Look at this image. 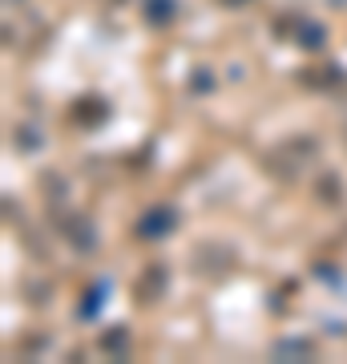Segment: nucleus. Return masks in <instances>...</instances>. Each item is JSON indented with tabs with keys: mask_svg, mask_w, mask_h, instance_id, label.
<instances>
[{
	"mask_svg": "<svg viewBox=\"0 0 347 364\" xmlns=\"http://www.w3.org/2000/svg\"><path fill=\"white\" fill-rule=\"evenodd\" d=\"M231 263H234V251L222 247V243H202L194 251V272L198 275H222L231 272Z\"/></svg>",
	"mask_w": 347,
	"mask_h": 364,
	"instance_id": "obj_1",
	"label": "nucleus"
},
{
	"mask_svg": "<svg viewBox=\"0 0 347 364\" xmlns=\"http://www.w3.org/2000/svg\"><path fill=\"white\" fill-rule=\"evenodd\" d=\"M166 267H162V263H150V267H145L142 272V279H138V299H162L166 296Z\"/></svg>",
	"mask_w": 347,
	"mask_h": 364,
	"instance_id": "obj_2",
	"label": "nucleus"
},
{
	"mask_svg": "<svg viewBox=\"0 0 347 364\" xmlns=\"http://www.w3.org/2000/svg\"><path fill=\"white\" fill-rule=\"evenodd\" d=\"M69 239H73V243H77V247H93V227L85 219H69Z\"/></svg>",
	"mask_w": 347,
	"mask_h": 364,
	"instance_id": "obj_3",
	"label": "nucleus"
},
{
	"mask_svg": "<svg viewBox=\"0 0 347 364\" xmlns=\"http://www.w3.org/2000/svg\"><path fill=\"white\" fill-rule=\"evenodd\" d=\"M77 117H81V122H101V117H105V102H101V97H85V102L77 105Z\"/></svg>",
	"mask_w": 347,
	"mask_h": 364,
	"instance_id": "obj_4",
	"label": "nucleus"
},
{
	"mask_svg": "<svg viewBox=\"0 0 347 364\" xmlns=\"http://www.w3.org/2000/svg\"><path fill=\"white\" fill-rule=\"evenodd\" d=\"M315 195H319V198H323V203H335V198L343 195V182L335 178V174H327V178H323V182H319V186H315Z\"/></svg>",
	"mask_w": 347,
	"mask_h": 364,
	"instance_id": "obj_5",
	"label": "nucleus"
},
{
	"mask_svg": "<svg viewBox=\"0 0 347 364\" xmlns=\"http://www.w3.org/2000/svg\"><path fill=\"white\" fill-rule=\"evenodd\" d=\"M170 223V215L166 210H158V215H150V219H142V235H166L162 227Z\"/></svg>",
	"mask_w": 347,
	"mask_h": 364,
	"instance_id": "obj_6",
	"label": "nucleus"
},
{
	"mask_svg": "<svg viewBox=\"0 0 347 364\" xmlns=\"http://www.w3.org/2000/svg\"><path fill=\"white\" fill-rule=\"evenodd\" d=\"M101 348H109V352H126V332H109V336L101 340Z\"/></svg>",
	"mask_w": 347,
	"mask_h": 364,
	"instance_id": "obj_7",
	"label": "nucleus"
},
{
	"mask_svg": "<svg viewBox=\"0 0 347 364\" xmlns=\"http://www.w3.org/2000/svg\"><path fill=\"white\" fill-rule=\"evenodd\" d=\"M105 4H121V0H105Z\"/></svg>",
	"mask_w": 347,
	"mask_h": 364,
	"instance_id": "obj_8",
	"label": "nucleus"
}]
</instances>
